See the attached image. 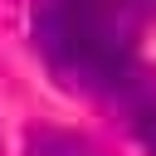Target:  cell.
Segmentation results:
<instances>
[{
    "mask_svg": "<svg viewBox=\"0 0 156 156\" xmlns=\"http://www.w3.org/2000/svg\"><path fill=\"white\" fill-rule=\"evenodd\" d=\"M151 15L156 0H39L34 44L63 83L112 98L141 68L136 44Z\"/></svg>",
    "mask_w": 156,
    "mask_h": 156,
    "instance_id": "6da1fadb",
    "label": "cell"
},
{
    "mask_svg": "<svg viewBox=\"0 0 156 156\" xmlns=\"http://www.w3.org/2000/svg\"><path fill=\"white\" fill-rule=\"evenodd\" d=\"M112 102L122 107V117H127L132 136L146 146V156H156V68L141 63V68L112 93Z\"/></svg>",
    "mask_w": 156,
    "mask_h": 156,
    "instance_id": "7a4b0ae2",
    "label": "cell"
},
{
    "mask_svg": "<svg viewBox=\"0 0 156 156\" xmlns=\"http://www.w3.org/2000/svg\"><path fill=\"white\" fill-rule=\"evenodd\" d=\"M24 156H98L83 136L58 132V127H29L24 136Z\"/></svg>",
    "mask_w": 156,
    "mask_h": 156,
    "instance_id": "3957f363",
    "label": "cell"
}]
</instances>
